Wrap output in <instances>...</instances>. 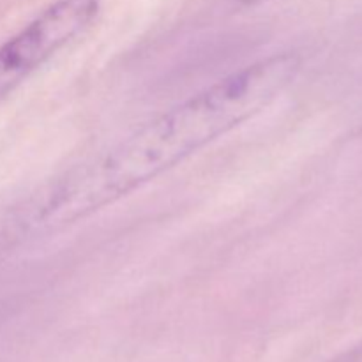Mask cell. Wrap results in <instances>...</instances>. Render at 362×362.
Returning a JSON list of instances; mask_svg holds the SVG:
<instances>
[{"label": "cell", "instance_id": "obj_3", "mask_svg": "<svg viewBox=\"0 0 362 362\" xmlns=\"http://www.w3.org/2000/svg\"><path fill=\"white\" fill-rule=\"evenodd\" d=\"M235 2L240 4V6H253V4L265 2V0H235Z\"/></svg>", "mask_w": 362, "mask_h": 362}, {"label": "cell", "instance_id": "obj_1", "mask_svg": "<svg viewBox=\"0 0 362 362\" xmlns=\"http://www.w3.org/2000/svg\"><path fill=\"white\" fill-rule=\"evenodd\" d=\"M285 52L244 66L138 127L99 158L48 180L16 209L18 237L60 232L147 186L264 112L299 74Z\"/></svg>", "mask_w": 362, "mask_h": 362}, {"label": "cell", "instance_id": "obj_2", "mask_svg": "<svg viewBox=\"0 0 362 362\" xmlns=\"http://www.w3.org/2000/svg\"><path fill=\"white\" fill-rule=\"evenodd\" d=\"M99 14V0H55L18 34L0 45V101L20 87Z\"/></svg>", "mask_w": 362, "mask_h": 362}]
</instances>
